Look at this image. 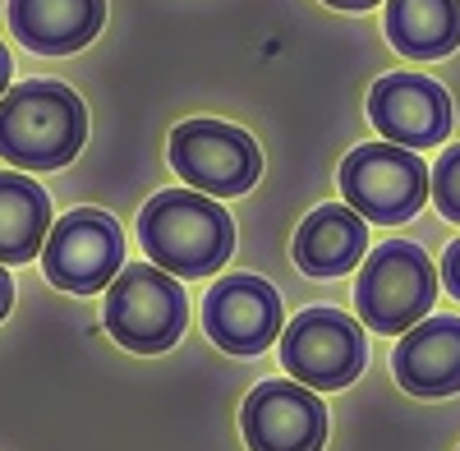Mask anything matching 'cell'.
Returning <instances> with one entry per match:
<instances>
[{"mask_svg": "<svg viewBox=\"0 0 460 451\" xmlns=\"http://www.w3.org/2000/svg\"><path fill=\"white\" fill-rule=\"evenodd\" d=\"M88 138V111L74 88L28 79L0 97V157L23 171H60Z\"/></svg>", "mask_w": 460, "mask_h": 451, "instance_id": "cell-1", "label": "cell"}, {"mask_svg": "<svg viewBox=\"0 0 460 451\" xmlns=\"http://www.w3.org/2000/svg\"><path fill=\"white\" fill-rule=\"evenodd\" d=\"M138 235L147 258L171 277H208L221 272L235 249L230 212L199 190H162L147 199L138 217Z\"/></svg>", "mask_w": 460, "mask_h": 451, "instance_id": "cell-2", "label": "cell"}, {"mask_svg": "<svg viewBox=\"0 0 460 451\" xmlns=\"http://www.w3.org/2000/svg\"><path fill=\"white\" fill-rule=\"evenodd\" d=\"M438 299V272L410 240H387L368 253L355 281V309L377 336H405L429 318Z\"/></svg>", "mask_w": 460, "mask_h": 451, "instance_id": "cell-3", "label": "cell"}, {"mask_svg": "<svg viewBox=\"0 0 460 451\" xmlns=\"http://www.w3.org/2000/svg\"><path fill=\"white\" fill-rule=\"evenodd\" d=\"M189 323V299L171 272L157 262H129V268L106 286V332L125 350L162 355L180 341Z\"/></svg>", "mask_w": 460, "mask_h": 451, "instance_id": "cell-4", "label": "cell"}, {"mask_svg": "<svg viewBox=\"0 0 460 451\" xmlns=\"http://www.w3.org/2000/svg\"><path fill=\"white\" fill-rule=\"evenodd\" d=\"M341 194L364 221L401 226L433 199V171L410 147L364 143L341 162Z\"/></svg>", "mask_w": 460, "mask_h": 451, "instance_id": "cell-5", "label": "cell"}, {"mask_svg": "<svg viewBox=\"0 0 460 451\" xmlns=\"http://www.w3.org/2000/svg\"><path fill=\"white\" fill-rule=\"evenodd\" d=\"M171 166L208 199H240L258 184V143L226 120H184L171 134Z\"/></svg>", "mask_w": 460, "mask_h": 451, "instance_id": "cell-6", "label": "cell"}, {"mask_svg": "<svg viewBox=\"0 0 460 451\" xmlns=\"http://www.w3.org/2000/svg\"><path fill=\"white\" fill-rule=\"evenodd\" d=\"M368 346L364 332L350 314L341 309H304L286 332H281V364L295 383L314 392H336L350 387L364 373Z\"/></svg>", "mask_w": 460, "mask_h": 451, "instance_id": "cell-7", "label": "cell"}, {"mask_svg": "<svg viewBox=\"0 0 460 451\" xmlns=\"http://www.w3.org/2000/svg\"><path fill=\"white\" fill-rule=\"evenodd\" d=\"M47 281L69 295H93L125 272V235L120 221L97 208H79L51 226L47 249Z\"/></svg>", "mask_w": 460, "mask_h": 451, "instance_id": "cell-8", "label": "cell"}, {"mask_svg": "<svg viewBox=\"0 0 460 451\" xmlns=\"http://www.w3.org/2000/svg\"><path fill=\"white\" fill-rule=\"evenodd\" d=\"M240 429L249 451H323L327 410L304 383H258L244 396Z\"/></svg>", "mask_w": 460, "mask_h": 451, "instance_id": "cell-9", "label": "cell"}, {"mask_svg": "<svg viewBox=\"0 0 460 451\" xmlns=\"http://www.w3.org/2000/svg\"><path fill=\"white\" fill-rule=\"evenodd\" d=\"M203 327L226 355H262L281 336V295L262 277H221L203 299Z\"/></svg>", "mask_w": 460, "mask_h": 451, "instance_id": "cell-10", "label": "cell"}, {"mask_svg": "<svg viewBox=\"0 0 460 451\" xmlns=\"http://www.w3.org/2000/svg\"><path fill=\"white\" fill-rule=\"evenodd\" d=\"M368 116L387 143L419 153L451 134V97L424 74H387L368 93Z\"/></svg>", "mask_w": 460, "mask_h": 451, "instance_id": "cell-11", "label": "cell"}, {"mask_svg": "<svg viewBox=\"0 0 460 451\" xmlns=\"http://www.w3.org/2000/svg\"><path fill=\"white\" fill-rule=\"evenodd\" d=\"M396 383L410 396H451L460 392V318H424L392 350Z\"/></svg>", "mask_w": 460, "mask_h": 451, "instance_id": "cell-12", "label": "cell"}, {"mask_svg": "<svg viewBox=\"0 0 460 451\" xmlns=\"http://www.w3.org/2000/svg\"><path fill=\"white\" fill-rule=\"evenodd\" d=\"M106 0H10V32L37 56L84 51L102 32Z\"/></svg>", "mask_w": 460, "mask_h": 451, "instance_id": "cell-13", "label": "cell"}, {"mask_svg": "<svg viewBox=\"0 0 460 451\" xmlns=\"http://www.w3.org/2000/svg\"><path fill=\"white\" fill-rule=\"evenodd\" d=\"M364 249H368V226L350 203H327L304 217V226L295 231V262L309 277L355 272Z\"/></svg>", "mask_w": 460, "mask_h": 451, "instance_id": "cell-14", "label": "cell"}, {"mask_svg": "<svg viewBox=\"0 0 460 451\" xmlns=\"http://www.w3.org/2000/svg\"><path fill=\"white\" fill-rule=\"evenodd\" d=\"M387 42L410 60L460 47V0H387Z\"/></svg>", "mask_w": 460, "mask_h": 451, "instance_id": "cell-15", "label": "cell"}, {"mask_svg": "<svg viewBox=\"0 0 460 451\" xmlns=\"http://www.w3.org/2000/svg\"><path fill=\"white\" fill-rule=\"evenodd\" d=\"M51 226V199L37 180L0 171V262H28L42 253Z\"/></svg>", "mask_w": 460, "mask_h": 451, "instance_id": "cell-16", "label": "cell"}, {"mask_svg": "<svg viewBox=\"0 0 460 451\" xmlns=\"http://www.w3.org/2000/svg\"><path fill=\"white\" fill-rule=\"evenodd\" d=\"M433 203L447 221L460 226V143L447 147V153L438 157V166H433Z\"/></svg>", "mask_w": 460, "mask_h": 451, "instance_id": "cell-17", "label": "cell"}, {"mask_svg": "<svg viewBox=\"0 0 460 451\" xmlns=\"http://www.w3.org/2000/svg\"><path fill=\"white\" fill-rule=\"evenodd\" d=\"M442 281H447V290L460 299V240L447 249V258H442Z\"/></svg>", "mask_w": 460, "mask_h": 451, "instance_id": "cell-18", "label": "cell"}, {"mask_svg": "<svg viewBox=\"0 0 460 451\" xmlns=\"http://www.w3.org/2000/svg\"><path fill=\"white\" fill-rule=\"evenodd\" d=\"M10 305H14V281H10V272H5V262H0V318L10 314Z\"/></svg>", "mask_w": 460, "mask_h": 451, "instance_id": "cell-19", "label": "cell"}, {"mask_svg": "<svg viewBox=\"0 0 460 451\" xmlns=\"http://www.w3.org/2000/svg\"><path fill=\"white\" fill-rule=\"evenodd\" d=\"M323 5H332V10H373V5H382V0H323Z\"/></svg>", "mask_w": 460, "mask_h": 451, "instance_id": "cell-20", "label": "cell"}, {"mask_svg": "<svg viewBox=\"0 0 460 451\" xmlns=\"http://www.w3.org/2000/svg\"><path fill=\"white\" fill-rule=\"evenodd\" d=\"M10 93V51H5V42H0V97Z\"/></svg>", "mask_w": 460, "mask_h": 451, "instance_id": "cell-21", "label": "cell"}]
</instances>
